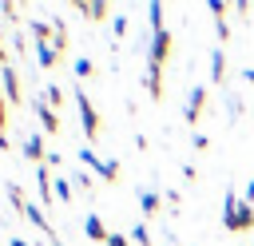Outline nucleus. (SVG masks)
<instances>
[{
	"mask_svg": "<svg viewBox=\"0 0 254 246\" xmlns=\"http://www.w3.org/2000/svg\"><path fill=\"white\" fill-rule=\"evenodd\" d=\"M222 226H226L230 234H242V230H250V226H254V206H250V202H242L234 190L222 198Z\"/></svg>",
	"mask_w": 254,
	"mask_h": 246,
	"instance_id": "nucleus-1",
	"label": "nucleus"
},
{
	"mask_svg": "<svg viewBox=\"0 0 254 246\" xmlns=\"http://www.w3.org/2000/svg\"><path fill=\"white\" fill-rule=\"evenodd\" d=\"M79 159H83V167H91L99 179H107V183H115V179H119V163H115V159H95V151H91V147H79Z\"/></svg>",
	"mask_w": 254,
	"mask_h": 246,
	"instance_id": "nucleus-2",
	"label": "nucleus"
},
{
	"mask_svg": "<svg viewBox=\"0 0 254 246\" xmlns=\"http://www.w3.org/2000/svg\"><path fill=\"white\" fill-rule=\"evenodd\" d=\"M75 103H79V123H83V135L87 139H95V131H99V115H95V107H91V99L75 87Z\"/></svg>",
	"mask_w": 254,
	"mask_h": 246,
	"instance_id": "nucleus-3",
	"label": "nucleus"
},
{
	"mask_svg": "<svg viewBox=\"0 0 254 246\" xmlns=\"http://www.w3.org/2000/svg\"><path fill=\"white\" fill-rule=\"evenodd\" d=\"M171 56V32L167 28H159L155 36H151V52H147V63H155V67H163V60Z\"/></svg>",
	"mask_w": 254,
	"mask_h": 246,
	"instance_id": "nucleus-4",
	"label": "nucleus"
},
{
	"mask_svg": "<svg viewBox=\"0 0 254 246\" xmlns=\"http://www.w3.org/2000/svg\"><path fill=\"white\" fill-rule=\"evenodd\" d=\"M202 103H206V87H202V83H194V87H190V95H187V107H183L187 123H198V115H202Z\"/></svg>",
	"mask_w": 254,
	"mask_h": 246,
	"instance_id": "nucleus-5",
	"label": "nucleus"
},
{
	"mask_svg": "<svg viewBox=\"0 0 254 246\" xmlns=\"http://www.w3.org/2000/svg\"><path fill=\"white\" fill-rule=\"evenodd\" d=\"M83 230H87V238H91V242H103V246H107V238H111V230L103 226V218H99V214H87V218H83Z\"/></svg>",
	"mask_w": 254,
	"mask_h": 246,
	"instance_id": "nucleus-6",
	"label": "nucleus"
},
{
	"mask_svg": "<svg viewBox=\"0 0 254 246\" xmlns=\"http://www.w3.org/2000/svg\"><path fill=\"white\" fill-rule=\"evenodd\" d=\"M0 79H4V95H8L12 103H20V79H16V71H12L8 63H0Z\"/></svg>",
	"mask_w": 254,
	"mask_h": 246,
	"instance_id": "nucleus-7",
	"label": "nucleus"
},
{
	"mask_svg": "<svg viewBox=\"0 0 254 246\" xmlns=\"http://www.w3.org/2000/svg\"><path fill=\"white\" fill-rule=\"evenodd\" d=\"M32 107H36V115H40V127H44V131H56V127H60V119H56L52 103H44V99H32Z\"/></svg>",
	"mask_w": 254,
	"mask_h": 246,
	"instance_id": "nucleus-8",
	"label": "nucleus"
},
{
	"mask_svg": "<svg viewBox=\"0 0 254 246\" xmlns=\"http://www.w3.org/2000/svg\"><path fill=\"white\" fill-rule=\"evenodd\" d=\"M24 218H28L32 226H40L44 234H52V222L44 218V206H36V202H24Z\"/></svg>",
	"mask_w": 254,
	"mask_h": 246,
	"instance_id": "nucleus-9",
	"label": "nucleus"
},
{
	"mask_svg": "<svg viewBox=\"0 0 254 246\" xmlns=\"http://www.w3.org/2000/svg\"><path fill=\"white\" fill-rule=\"evenodd\" d=\"M24 159H32V163H40V159H44V139H40L36 131L24 139Z\"/></svg>",
	"mask_w": 254,
	"mask_h": 246,
	"instance_id": "nucleus-10",
	"label": "nucleus"
},
{
	"mask_svg": "<svg viewBox=\"0 0 254 246\" xmlns=\"http://www.w3.org/2000/svg\"><path fill=\"white\" fill-rule=\"evenodd\" d=\"M36 186H40V198H44V202H52L56 186H52V175H48L44 167H36Z\"/></svg>",
	"mask_w": 254,
	"mask_h": 246,
	"instance_id": "nucleus-11",
	"label": "nucleus"
},
{
	"mask_svg": "<svg viewBox=\"0 0 254 246\" xmlns=\"http://www.w3.org/2000/svg\"><path fill=\"white\" fill-rule=\"evenodd\" d=\"M222 75H226V56L210 52V83H222Z\"/></svg>",
	"mask_w": 254,
	"mask_h": 246,
	"instance_id": "nucleus-12",
	"label": "nucleus"
},
{
	"mask_svg": "<svg viewBox=\"0 0 254 246\" xmlns=\"http://www.w3.org/2000/svg\"><path fill=\"white\" fill-rule=\"evenodd\" d=\"M36 63L40 67H52L56 63V44H36Z\"/></svg>",
	"mask_w": 254,
	"mask_h": 246,
	"instance_id": "nucleus-13",
	"label": "nucleus"
},
{
	"mask_svg": "<svg viewBox=\"0 0 254 246\" xmlns=\"http://www.w3.org/2000/svg\"><path fill=\"white\" fill-rule=\"evenodd\" d=\"M139 206H143V214H147V218H151V214H159V194H155V190H143V194H139Z\"/></svg>",
	"mask_w": 254,
	"mask_h": 246,
	"instance_id": "nucleus-14",
	"label": "nucleus"
},
{
	"mask_svg": "<svg viewBox=\"0 0 254 246\" xmlns=\"http://www.w3.org/2000/svg\"><path fill=\"white\" fill-rule=\"evenodd\" d=\"M71 71H75L79 79H87V75H91V60H87V56H79V60L71 63Z\"/></svg>",
	"mask_w": 254,
	"mask_h": 246,
	"instance_id": "nucleus-15",
	"label": "nucleus"
},
{
	"mask_svg": "<svg viewBox=\"0 0 254 246\" xmlns=\"http://www.w3.org/2000/svg\"><path fill=\"white\" fill-rule=\"evenodd\" d=\"M56 198H60V202H67V198H71V183H67L64 175L56 179Z\"/></svg>",
	"mask_w": 254,
	"mask_h": 246,
	"instance_id": "nucleus-16",
	"label": "nucleus"
},
{
	"mask_svg": "<svg viewBox=\"0 0 254 246\" xmlns=\"http://www.w3.org/2000/svg\"><path fill=\"white\" fill-rule=\"evenodd\" d=\"M131 238L139 242V246H151V234H147V226L139 222V226H131Z\"/></svg>",
	"mask_w": 254,
	"mask_h": 246,
	"instance_id": "nucleus-17",
	"label": "nucleus"
},
{
	"mask_svg": "<svg viewBox=\"0 0 254 246\" xmlns=\"http://www.w3.org/2000/svg\"><path fill=\"white\" fill-rule=\"evenodd\" d=\"M147 16H151V24H155V32H159V28H163V4H151Z\"/></svg>",
	"mask_w": 254,
	"mask_h": 246,
	"instance_id": "nucleus-18",
	"label": "nucleus"
},
{
	"mask_svg": "<svg viewBox=\"0 0 254 246\" xmlns=\"http://www.w3.org/2000/svg\"><path fill=\"white\" fill-rule=\"evenodd\" d=\"M79 12H83V16H103L107 4H79Z\"/></svg>",
	"mask_w": 254,
	"mask_h": 246,
	"instance_id": "nucleus-19",
	"label": "nucleus"
},
{
	"mask_svg": "<svg viewBox=\"0 0 254 246\" xmlns=\"http://www.w3.org/2000/svg\"><path fill=\"white\" fill-rule=\"evenodd\" d=\"M48 103H64V87L52 83V87H48Z\"/></svg>",
	"mask_w": 254,
	"mask_h": 246,
	"instance_id": "nucleus-20",
	"label": "nucleus"
},
{
	"mask_svg": "<svg viewBox=\"0 0 254 246\" xmlns=\"http://www.w3.org/2000/svg\"><path fill=\"white\" fill-rule=\"evenodd\" d=\"M111 32H115V36H123V32H127V16H119V20H111Z\"/></svg>",
	"mask_w": 254,
	"mask_h": 246,
	"instance_id": "nucleus-21",
	"label": "nucleus"
},
{
	"mask_svg": "<svg viewBox=\"0 0 254 246\" xmlns=\"http://www.w3.org/2000/svg\"><path fill=\"white\" fill-rule=\"evenodd\" d=\"M107 246H127V238H123V234H111V238H107Z\"/></svg>",
	"mask_w": 254,
	"mask_h": 246,
	"instance_id": "nucleus-22",
	"label": "nucleus"
},
{
	"mask_svg": "<svg viewBox=\"0 0 254 246\" xmlns=\"http://www.w3.org/2000/svg\"><path fill=\"white\" fill-rule=\"evenodd\" d=\"M246 198H250V202H254V179H250V183H246Z\"/></svg>",
	"mask_w": 254,
	"mask_h": 246,
	"instance_id": "nucleus-23",
	"label": "nucleus"
},
{
	"mask_svg": "<svg viewBox=\"0 0 254 246\" xmlns=\"http://www.w3.org/2000/svg\"><path fill=\"white\" fill-rule=\"evenodd\" d=\"M242 79H246V83H254V67H246V71H242Z\"/></svg>",
	"mask_w": 254,
	"mask_h": 246,
	"instance_id": "nucleus-24",
	"label": "nucleus"
}]
</instances>
